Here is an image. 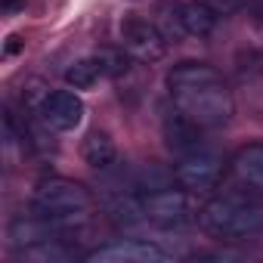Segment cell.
Wrapping results in <instances>:
<instances>
[{"mask_svg":"<svg viewBox=\"0 0 263 263\" xmlns=\"http://www.w3.org/2000/svg\"><path fill=\"white\" fill-rule=\"evenodd\" d=\"M167 90H171L177 111H183L189 121H195L204 130L223 127L235 115L232 93L214 65H204V62L174 65L167 74Z\"/></svg>","mask_w":263,"mask_h":263,"instance_id":"6da1fadb","label":"cell"},{"mask_svg":"<svg viewBox=\"0 0 263 263\" xmlns=\"http://www.w3.org/2000/svg\"><path fill=\"white\" fill-rule=\"evenodd\" d=\"M198 223L208 235L220 241H248L263 232V208L245 195L229 192V195L211 198L201 208Z\"/></svg>","mask_w":263,"mask_h":263,"instance_id":"7a4b0ae2","label":"cell"},{"mask_svg":"<svg viewBox=\"0 0 263 263\" xmlns=\"http://www.w3.org/2000/svg\"><path fill=\"white\" fill-rule=\"evenodd\" d=\"M31 208H34V214H41V217L53 220L59 229H65V226H71V223L87 217V211L93 208V198H90V192L81 183L62 180V177H50V180L37 183Z\"/></svg>","mask_w":263,"mask_h":263,"instance_id":"3957f363","label":"cell"},{"mask_svg":"<svg viewBox=\"0 0 263 263\" xmlns=\"http://www.w3.org/2000/svg\"><path fill=\"white\" fill-rule=\"evenodd\" d=\"M121 44L140 62H158L167 53V34L155 22L140 19V16H130L121 22Z\"/></svg>","mask_w":263,"mask_h":263,"instance_id":"277c9868","label":"cell"},{"mask_svg":"<svg viewBox=\"0 0 263 263\" xmlns=\"http://www.w3.org/2000/svg\"><path fill=\"white\" fill-rule=\"evenodd\" d=\"M146 208V220H152L161 229H180L192 220V204H189V192L180 189H155L143 198Z\"/></svg>","mask_w":263,"mask_h":263,"instance_id":"5b68a950","label":"cell"},{"mask_svg":"<svg viewBox=\"0 0 263 263\" xmlns=\"http://www.w3.org/2000/svg\"><path fill=\"white\" fill-rule=\"evenodd\" d=\"M220 174H223V161H220V155H214L208 149H195L189 155H180V164L174 167V180L186 192H208V189H214Z\"/></svg>","mask_w":263,"mask_h":263,"instance_id":"8992f818","label":"cell"},{"mask_svg":"<svg viewBox=\"0 0 263 263\" xmlns=\"http://www.w3.org/2000/svg\"><path fill=\"white\" fill-rule=\"evenodd\" d=\"M90 263H171V254L152 241L143 238H127V241H115L105 248H96L90 257Z\"/></svg>","mask_w":263,"mask_h":263,"instance_id":"52a82bcc","label":"cell"},{"mask_svg":"<svg viewBox=\"0 0 263 263\" xmlns=\"http://www.w3.org/2000/svg\"><path fill=\"white\" fill-rule=\"evenodd\" d=\"M41 115L53 130H74L84 121V102L71 90H56V93H47Z\"/></svg>","mask_w":263,"mask_h":263,"instance_id":"ba28073f","label":"cell"},{"mask_svg":"<svg viewBox=\"0 0 263 263\" xmlns=\"http://www.w3.org/2000/svg\"><path fill=\"white\" fill-rule=\"evenodd\" d=\"M56 232H59V226H56L53 220L41 217V214H34V217H16V220L10 223V241H13L16 248H22V251L50 241Z\"/></svg>","mask_w":263,"mask_h":263,"instance_id":"9c48e42d","label":"cell"},{"mask_svg":"<svg viewBox=\"0 0 263 263\" xmlns=\"http://www.w3.org/2000/svg\"><path fill=\"white\" fill-rule=\"evenodd\" d=\"M232 174L245 189L263 195V143H251L238 149L232 158Z\"/></svg>","mask_w":263,"mask_h":263,"instance_id":"30bf717a","label":"cell"},{"mask_svg":"<svg viewBox=\"0 0 263 263\" xmlns=\"http://www.w3.org/2000/svg\"><path fill=\"white\" fill-rule=\"evenodd\" d=\"M198 137H201V127L195 121H189L183 111H177V115H171L164 121V140H167V146L177 155H189V152L201 149V140Z\"/></svg>","mask_w":263,"mask_h":263,"instance_id":"8fae6325","label":"cell"},{"mask_svg":"<svg viewBox=\"0 0 263 263\" xmlns=\"http://www.w3.org/2000/svg\"><path fill=\"white\" fill-rule=\"evenodd\" d=\"M177 16H180L183 31L192 34V37H208L217 28V19H220L204 0H186V4L177 7Z\"/></svg>","mask_w":263,"mask_h":263,"instance_id":"7c38bea8","label":"cell"},{"mask_svg":"<svg viewBox=\"0 0 263 263\" xmlns=\"http://www.w3.org/2000/svg\"><path fill=\"white\" fill-rule=\"evenodd\" d=\"M118 158V149H115V140L102 130H93V134L84 140V161L93 167V171H108Z\"/></svg>","mask_w":263,"mask_h":263,"instance_id":"4fadbf2b","label":"cell"},{"mask_svg":"<svg viewBox=\"0 0 263 263\" xmlns=\"http://www.w3.org/2000/svg\"><path fill=\"white\" fill-rule=\"evenodd\" d=\"M102 74H108V71H105V59H99V56H93V59H78V62L65 71V84L74 87V90H90Z\"/></svg>","mask_w":263,"mask_h":263,"instance_id":"5bb4252c","label":"cell"},{"mask_svg":"<svg viewBox=\"0 0 263 263\" xmlns=\"http://www.w3.org/2000/svg\"><path fill=\"white\" fill-rule=\"evenodd\" d=\"M204 4H208L217 16H229V13H235V10L241 7V0H204Z\"/></svg>","mask_w":263,"mask_h":263,"instance_id":"9a60e30c","label":"cell"},{"mask_svg":"<svg viewBox=\"0 0 263 263\" xmlns=\"http://www.w3.org/2000/svg\"><path fill=\"white\" fill-rule=\"evenodd\" d=\"M19 50V37H10V44H7V56H13Z\"/></svg>","mask_w":263,"mask_h":263,"instance_id":"2e32d148","label":"cell"},{"mask_svg":"<svg viewBox=\"0 0 263 263\" xmlns=\"http://www.w3.org/2000/svg\"><path fill=\"white\" fill-rule=\"evenodd\" d=\"M19 4V0H4V7H16Z\"/></svg>","mask_w":263,"mask_h":263,"instance_id":"e0dca14e","label":"cell"}]
</instances>
